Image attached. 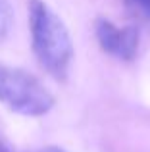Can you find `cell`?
Returning a JSON list of instances; mask_svg holds the SVG:
<instances>
[{"mask_svg": "<svg viewBox=\"0 0 150 152\" xmlns=\"http://www.w3.org/2000/svg\"><path fill=\"white\" fill-rule=\"evenodd\" d=\"M12 6L8 0H0V41H4L12 27Z\"/></svg>", "mask_w": 150, "mask_h": 152, "instance_id": "cell-5", "label": "cell"}, {"mask_svg": "<svg viewBox=\"0 0 150 152\" xmlns=\"http://www.w3.org/2000/svg\"><path fill=\"white\" fill-rule=\"evenodd\" d=\"M96 39L102 50L121 60H133L139 50V29L135 27H116L108 19L96 21Z\"/></svg>", "mask_w": 150, "mask_h": 152, "instance_id": "cell-3", "label": "cell"}, {"mask_svg": "<svg viewBox=\"0 0 150 152\" xmlns=\"http://www.w3.org/2000/svg\"><path fill=\"white\" fill-rule=\"evenodd\" d=\"M125 6L131 15L150 23V0H125Z\"/></svg>", "mask_w": 150, "mask_h": 152, "instance_id": "cell-4", "label": "cell"}, {"mask_svg": "<svg viewBox=\"0 0 150 152\" xmlns=\"http://www.w3.org/2000/svg\"><path fill=\"white\" fill-rule=\"evenodd\" d=\"M29 29L35 56L52 77L68 75L73 56V45L64 21L41 0L29 2Z\"/></svg>", "mask_w": 150, "mask_h": 152, "instance_id": "cell-1", "label": "cell"}, {"mask_svg": "<svg viewBox=\"0 0 150 152\" xmlns=\"http://www.w3.org/2000/svg\"><path fill=\"white\" fill-rule=\"evenodd\" d=\"M0 152H15V150L12 148L6 141H2V139H0Z\"/></svg>", "mask_w": 150, "mask_h": 152, "instance_id": "cell-6", "label": "cell"}, {"mask_svg": "<svg viewBox=\"0 0 150 152\" xmlns=\"http://www.w3.org/2000/svg\"><path fill=\"white\" fill-rule=\"evenodd\" d=\"M0 100L23 115H44L54 106V96L41 81L19 67L0 64Z\"/></svg>", "mask_w": 150, "mask_h": 152, "instance_id": "cell-2", "label": "cell"}]
</instances>
